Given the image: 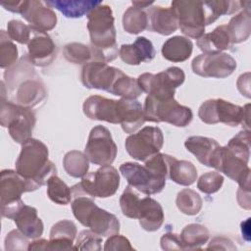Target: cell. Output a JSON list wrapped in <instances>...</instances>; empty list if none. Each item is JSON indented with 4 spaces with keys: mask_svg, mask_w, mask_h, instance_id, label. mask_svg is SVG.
Returning <instances> with one entry per match:
<instances>
[{
    "mask_svg": "<svg viewBox=\"0 0 251 251\" xmlns=\"http://www.w3.org/2000/svg\"><path fill=\"white\" fill-rule=\"evenodd\" d=\"M4 82L10 100L26 108L37 106L47 96L45 84L27 55L5 71Z\"/></svg>",
    "mask_w": 251,
    "mask_h": 251,
    "instance_id": "obj_1",
    "label": "cell"
},
{
    "mask_svg": "<svg viewBox=\"0 0 251 251\" xmlns=\"http://www.w3.org/2000/svg\"><path fill=\"white\" fill-rule=\"evenodd\" d=\"M250 131L242 130L226 146H219L214 154L212 168L236 181L240 188L250 189Z\"/></svg>",
    "mask_w": 251,
    "mask_h": 251,
    "instance_id": "obj_2",
    "label": "cell"
},
{
    "mask_svg": "<svg viewBox=\"0 0 251 251\" xmlns=\"http://www.w3.org/2000/svg\"><path fill=\"white\" fill-rule=\"evenodd\" d=\"M87 29L90 36V48L93 61L108 63L119 54L116 41L115 19L110 6L100 4L87 14Z\"/></svg>",
    "mask_w": 251,
    "mask_h": 251,
    "instance_id": "obj_3",
    "label": "cell"
},
{
    "mask_svg": "<svg viewBox=\"0 0 251 251\" xmlns=\"http://www.w3.org/2000/svg\"><path fill=\"white\" fill-rule=\"evenodd\" d=\"M48 148L40 140L30 138L22 144L20 155L16 161V172L24 177L31 191L47 183L57 174L53 162L48 159Z\"/></svg>",
    "mask_w": 251,
    "mask_h": 251,
    "instance_id": "obj_4",
    "label": "cell"
},
{
    "mask_svg": "<svg viewBox=\"0 0 251 251\" xmlns=\"http://www.w3.org/2000/svg\"><path fill=\"white\" fill-rule=\"evenodd\" d=\"M80 80L89 89L105 90L122 98L130 95L134 89V79L120 69L103 62L91 61L82 66Z\"/></svg>",
    "mask_w": 251,
    "mask_h": 251,
    "instance_id": "obj_5",
    "label": "cell"
},
{
    "mask_svg": "<svg viewBox=\"0 0 251 251\" xmlns=\"http://www.w3.org/2000/svg\"><path fill=\"white\" fill-rule=\"evenodd\" d=\"M71 190L72 211L82 226L104 237L119 233L121 225L114 214L99 208L92 197L75 190L74 187H71Z\"/></svg>",
    "mask_w": 251,
    "mask_h": 251,
    "instance_id": "obj_6",
    "label": "cell"
},
{
    "mask_svg": "<svg viewBox=\"0 0 251 251\" xmlns=\"http://www.w3.org/2000/svg\"><path fill=\"white\" fill-rule=\"evenodd\" d=\"M1 103H0V124L7 127L10 136L17 143L23 144L31 138L36 123L34 112L30 108L18 105L6 99V86L1 81Z\"/></svg>",
    "mask_w": 251,
    "mask_h": 251,
    "instance_id": "obj_7",
    "label": "cell"
},
{
    "mask_svg": "<svg viewBox=\"0 0 251 251\" xmlns=\"http://www.w3.org/2000/svg\"><path fill=\"white\" fill-rule=\"evenodd\" d=\"M249 108L250 104L241 107L221 98L209 99L199 107L198 117L203 123L208 125L219 123L226 124L229 126L243 125L249 130Z\"/></svg>",
    "mask_w": 251,
    "mask_h": 251,
    "instance_id": "obj_8",
    "label": "cell"
},
{
    "mask_svg": "<svg viewBox=\"0 0 251 251\" xmlns=\"http://www.w3.org/2000/svg\"><path fill=\"white\" fill-rule=\"evenodd\" d=\"M143 112L146 122L168 123L178 127L188 126L193 119L191 109L180 105L175 98L156 99L148 95L145 98Z\"/></svg>",
    "mask_w": 251,
    "mask_h": 251,
    "instance_id": "obj_9",
    "label": "cell"
},
{
    "mask_svg": "<svg viewBox=\"0 0 251 251\" xmlns=\"http://www.w3.org/2000/svg\"><path fill=\"white\" fill-rule=\"evenodd\" d=\"M185 79L184 72L178 67H170L158 74L144 73L137 77L142 92L156 99L174 98L176 88Z\"/></svg>",
    "mask_w": 251,
    "mask_h": 251,
    "instance_id": "obj_10",
    "label": "cell"
},
{
    "mask_svg": "<svg viewBox=\"0 0 251 251\" xmlns=\"http://www.w3.org/2000/svg\"><path fill=\"white\" fill-rule=\"evenodd\" d=\"M30 191L27 181L16 171L3 170L0 178V204L2 217L14 219L16 214L25 204L21 198L22 194Z\"/></svg>",
    "mask_w": 251,
    "mask_h": 251,
    "instance_id": "obj_11",
    "label": "cell"
},
{
    "mask_svg": "<svg viewBox=\"0 0 251 251\" xmlns=\"http://www.w3.org/2000/svg\"><path fill=\"white\" fill-rule=\"evenodd\" d=\"M119 186L120 175L116 168L108 165L86 174L79 183L72 187L92 198H108L117 192Z\"/></svg>",
    "mask_w": 251,
    "mask_h": 251,
    "instance_id": "obj_12",
    "label": "cell"
},
{
    "mask_svg": "<svg viewBox=\"0 0 251 251\" xmlns=\"http://www.w3.org/2000/svg\"><path fill=\"white\" fill-rule=\"evenodd\" d=\"M177 18L181 32L191 38H200L205 31L206 16L203 1L176 0L171 7Z\"/></svg>",
    "mask_w": 251,
    "mask_h": 251,
    "instance_id": "obj_13",
    "label": "cell"
},
{
    "mask_svg": "<svg viewBox=\"0 0 251 251\" xmlns=\"http://www.w3.org/2000/svg\"><path fill=\"white\" fill-rule=\"evenodd\" d=\"M164 144L162 130L157 126H145L126 137L125 146L130 157L145 162L160 152Z\"/></svg>",
    "mask_w": 251,
    "mask_h": 251,
    "instance_id": "obj_14",
    "label": "cell"
},
{
    "mask_svg": "<svg viewBox=\"0 0 251 251\" xmlns=\"http://www.w3.org/2000/svg\"><path fill=\"white\" fill-rule=\"evenodd\" d=\"M120 173L132 188L146 195L159 193L166 185L167 178L165 176L138 163L126 162L122 164Z\"/></svg>",
    "mask_w": 251,
    "mask_h": 251,
    "instance_id": "obj_15",
    "label": "cell"
},
{
    "mask_svg": "<svg viewBox=\"0 0 251 251\" xmlns=\"http://www.w3.org/2000/svg\"><path fill=\"white\" fill-rule=\"evenodd\" d=\"M117 150V145L107 127L96 126L90 130L84 149V154L90 163L97 166L112 165L116 159Z\"/></svg>",
    "mask_w": 251,
    "mask_h": 251,
    "instance_id": "obj_16",
    "label": "cell"
},
{
    "mask_svg": "<svg viewBox=\"0 0 251 251\" xmlns=\"http://www.w3.org/2000/svg\"><path fill=\"white\" fill-rule=\"evenodd\" d=\"M191 69L203 77L225 78L235 71L236 62L227 53H203L192 60Z\"/></svg>",
    "mask_w": 251,
    "mask_h": 251,
    "instance_id": "obj_17",
    "label": "cell"
},
{
    "mask_svg": "<svg viewBox=\"0 0 251 251\" xmlns=\"http://www.w3.org/2000/svg\"><path fill=\"white\" fill-rule=\"evenodd\" d=\"M21 15L33 29L38 31L51 30L57 24L55 12L44 2L37 0H25Z\"/></svg>",
    "mask_w": 251,
    "mask_h": 251,
    "instance_id": "obj_18",
    "label": "cell"
},
{
    "mask_svg": "<svg viewBox=\"0 0 251 251\" xmlns=\"http://www.w3.org/2000/svg\"><path fill=\"white\" fill-rule=\"evenodd\" d=\"M27 51L30 62L37 67L51 65L57 56V46L51 36L47 32L35 29L27 44Z\"/></svg>",
    "mask_w": 251,
    "mask_h": 251,
    "instance_id": "obj_19",
    "label": "cell"
},
{
    "mask_svg": "<svg viewBox=\"0 0 251 251\" xmlns=\"http://www.w3.org/2000/svg\"><path fill=\"white\" fill-rule=\"evenodd\" d=\"M118 100L109 99L100 95H92L85 99L82 110L84 115L94 121H104L110 124H119Z\"/></svg>",
    "mask_w": 251,
    "mask_h": 251,
    "instance_id": "obj_20",
    "label": "cell"
},
{
    "mask_svg": "<svg viewBox=\"0 0 251 251\" xmlns=\"http://www.w3.org/2000/svg\"><path fill=\"white\" fill-rule=\"evenodd\" d=\"M119 124L126 133H134L146 122L143 108L136 99L118 100Z\"/></svg>",
    "mask_w": 251,
    "mask_h": 251,
    "instance_id": "obj_21",
    "label": "cell"
},
{
    "mask_svg": "<svg viewBox=\"0 0 251 251\" xmlns=\"http://www.w3.org/2000/svg\"><path fill=\"white\" fill-rule=\"evenodd\" d=\"M148 17L147 29L162 35H170L178 28L177 18L172 8L150 6L146 9Z\"/></svg>",
    "mask_w": 251,
    "mask_h": 251,
    "instance_id": "obj_22",
    "label": "cell"
},
{
    "mask_svg": "<svg viewBox=\"0 0 251 251\" xmlns=\"http://www.w3.org/2000/svg\"><path fill=\"white\" fill-rule=\"evenodd\" d=\"M155 54L152 42L143 36L137 37L132 44H123L119 50L122 61L132 66H137L142 62H151Z\"/></svg>",
    "mask_w": 251,
    "mask_h": 251,
    "instance_id": "obj_23",
    "label": "cell"
},
{
    "mask_svg": "<svg viewBox=\"0 0 251 251\" xmlns=\"http://www.w3.org/2000/svg\"><path fill=\"white\" fill-rule=\"evenodd\" d=\"M13 220L18 229L27 238L37 239L43 233L44 226L34 207L24 204Z\"/></svg>",
    "mask_w": 251,
    "mask_h": 251,
    "instance_id": "obj_24",
    "label": "cell"
},
{
    "mask_svg": "<svg viewBox=\"0 0 251 251\" xmlns=\"http://www.w3.org/2000/svg\"><path fill=\"white\" fill-rule=\"evenodd\" d=\"M137 219L141 227L146 231L158 230L164 223V211L161 204L151 197L142 198Z\"/></svg>",
    "mask_w": 251,
    "mask_h": 251,
    "instance_id": "obj_25",
    "label": "cell"
},
{
    "mask_svg": "<svg viewBox=\"0 0 251 251\" xmlns=\"http://www.w3.org/2000/svg\"><path fill=\"white\" fill-rule=\"evenodd\" d=\"M184 146L186 150L193 154L202 165L212 168L214 154L220 145L213 138L195 135L186 138Z\"/></svg>",
    "mask_w": 251,
    "mask_h": 251,
    "instance_id": "obj_26",
    "label": "cell"
},
{
    "mask_svg": "<svg viewBox=\"0 0 251 251\" xmlns=\"http://www.w3.org/2000/svg\"><path fill=\"white\" fill-rule=\"evenodd\" d=\"M168 177L174 182L189 186L197 179V170L195 166L185 160H177L176 157L167 154Z\"/></svg>",
    "mask_w": 251,
    "mask_h": 251,
    "instance_id": "obj_27",
    "label": "cell"
},
{
    "mask_svg": "<svg viewBox=\"0 0 251 251\" xmlns=\"http://www.w3.org/2000/svg\"><path fill=\"white\" fill-rule=\"evenodd\" d=\"M196 44L204 53L222 52L232 47L226 25H221L213 31L204 33L197 39Z\"/></svg>",
    "mask_w": 251,
    "mask_h": 251,
    "instance_id": "obj_28",
    "label": "cell"
},
{
    "mask_svg": "<svg viewBox=\"0 0 251 251\" xmlns=\"http://www.w3.org/2000/svg\"><path fill=\"white\" fill-rule=\"evenodd\" d=\"M48 7L55 8L65 17L76 19L87 15L92 9L102 4L101 1L94 0H53L44 2Z\"/></svg>",
    "mask_w": 251,
    "mask_h": 251,
    "instance_id": "obj_29",
    "label": "cell"
},
{
    "mask_svg": "<svg viewBox=\"0 0 251 251\" xmlns=\"http://www.w3.org/2000/svg\"><path fill=\"white\" fill-rule=\"evenodd\" d=\"M193 44L184 36L176 35L167 39L162 46L163 57L171 62L178 63L186 61L192 54Z\"/></svg>",
    "mask_w": 251,
    "mask_h": 251,
    "instance_id": "obj_30",
    "label": "cell"
},
{
    "mask_svg": "<svg viewBox=\"0 0 251 251\" xmlns=\"http://www.w3.org/2000/svg\"><path fill=\"white\" fill-rule=\"evenodd\" d=\"M250 1H203L206 25L216 22L223 15H231L250 7Z\"/></svg>",
    "mask_w": 251,
    "mask_h": 251,
    "instance_id": "obj_31",
    "label": "cell"
},
{
    "mask_svg": "<svg viewBox=\"0 0 251 251\" xmlns=\"http://www.w3.org/2000/svg\"><path fill=\"white\" fill-rule=\"evenodd\" d=\"M226 25L232 45L246 41L251 32L250 8H245L233 16Z\"/></svg>",
    "mask_w": 251,
    "mask_h": 251,
    "instance_id": "obj_32",
    "label": "cell"
},
{
    "mask_svg": "<svg viewBox=\"0 0 251 251\" xmlns=\"http://www.w3.org/2000/svg\"><path fill=\"white\" fill-rule=\"evenodd\" d=\"M210 233L206 226L199 224H189L183 227L179 234L183 250L201 249L207 243Z\"/></svg>",
    "mask_w": 251,
    "mask_h": 251,
    "instance_id": "obj_33",
    "label": "cell"
},
{
    "mask_svg": "<svg viewBox=\"0 0 251 251\" xmlns=\"http://www.w3.org/2000/svg\"><path fill=\"white\" fill-rule=\"evenodd\" d=\"M148 25V17L146 9L137 8L135 6L128 7L123 16V27L130 34H138Z\"/></svg>",
    "mask_w": 251,
    "mask_h": 251,
    "instance_id": "obj_34",
    "label": "cell"
},
{
    "mask_svg": "<svg viewBox=\"0 0 251 251\" xmlns=\"http://www.w3.org/2000/svg\"><path fill=\"white\" fill-rule=\"evenodd\" d=\"M86 155L77 150H72L66 153L63 159V166L66 173L73 177H83L89 169V163Z\"/></svg>",
    "mask_w": 251,
    "mask_h": 251,
    "instance_id": "obj_35",
    "label": "cell"
},
{
    "mask_svg": "<svg viewBox=\"0 0 251 251\" xmlns=\"http://www.w3.org/2000/svg\"><path fill=\"white\" fill-rule=\"evenodd\" d=\"M176 204L182 214L194 216L200 212L203 201L196 191L190 188H184L177 193Z\"/></svg>",
    "mask_w": 251,
    "mask_h": 251,
    "instance_id": "obj_36",
    "label": "cell"
},
{
    "mask_svg": "<svg viewBox=\"0 0 251 251\" xmlns=\"http://www.w3.org/2000/svg\"><path fill=\"white\" fill-rule=\"evenodd\" d=\"M47 195L49 199L59 205H68L72 201V190L57 175L47 180Z\"/></svg>",
    "mask_w": 251,
    "mask_h": 251,
    "instance_id": "obj_37",
    "label": "cell"
},
{
    "mask_svg": "<svg viewBox=\"0 0 251 251\" xmlns=\"http://www.w3.org/2000/svg\"><path fill=\"white\" fill-rule=\"evenodd\" d=\"M64 57L73 64H86L93 61V55L90 46L72 42L64 47Z\"/></svg>",
    "mask_w": 251,
    "mask_h": 251,
    "instance_id": "obj_38",
    "label": "cell"
},
{
    "mask_svg": "<svg viewBox=\"0 0 251 251\" xmlns=\"http://www.w3.org/2000/svg\"><path fill=\"white\" fill-rule=\"evenodd\" d=\"M18 49L5 30L0 31V67L8 69L17 63Z\"/></svg>",
    "mask_w": 251,
    "mask_h": 251,
    "instance_id": "obj_39",
    "label": "cell"
},
{
    "mask_svg": "<svg viewBox=\"0 0 251 251\" xmlns=\"http://www.w3.org/2000/svg\"><path fill=\"white\" fill-rule=\"evenodd\" d=\"M140 200L138 194L128 184L120 197V206L123 215L130 219H137Z\"/></svg>",
    "mask_w": 251,
    "mask_h": 251,
    "instance_id": "obj_40",
    "label": "cell"
},
{
    "mask_svg": "<svg viewBox=\"0 0 251 251\" xmlns=\"http://www.w3.org/2000/svg\"><path fill=\"white\" fill-rule=\"evenodd\" d=\"M7 33L12 40L20 44H28L33 34V28L21 21L12 20L7 25Z\"/></svg>",
    "mask_w": 251,
    "mask_h": 251,
    "instance_id": "obj_41",
    "label": "cell"
},
{
    "mask_svg": "<svg viewBox=\"0 0 251 251\" xmlns=\"http://www.w3.org/2000/svg\"><path fill=\"white\" fill-rule=\"evenodd\" d=\"M101 243V235L91 229H84L78 233L75 248V250L100 251L102 249Z\"/></svg>",
    "mask_w": 251,
    "mask_h": 251,
    "instance_id": "obj_42",
    "label": "cell"
},
{
    "mask_svg": "<svg viewBox=\"0 0 251 251\" xmlns=\"http://www.w3.org/2000/svg\"><path fill=\"white\" fill-rule=\"evenodd\" d=\"M76 226L74 222L69 220H62L57 222L50 230V239L74 241L76 236Z\"/></svg>",
    "mask_w": 251,
    "mask_h": 251,
    "instance_id": "obj_43",
    "label": "cell"
},
{
    "mask_svg": "<svg viewBox=\"0 0 251 251\" xmlns=\"http://www.w3.org/2000/svg\"><path fill=\"white\" fill-rule=\"evenodd\" d=\"M224 183V176L217 172H208L203 174L198 181L197 188L206 194H213L219 191Z\"/></svg>",
    "mask_w": 251,
    "mask_h": 251,
    "instance_id": "obj_44",
    "label": "cell"
},
{
    "mask_svg": "<svg viewBox=\"0 0 251 251\" xmlns=\"http://www.w3.org/2000/svg\"><path fill=\"white\" fill-rule=\"evenodd\" d=\"M29 242L27 237L19 229L11 230L5 237V250H25L28 248Z\"/></svg>",
    "mask_w": 251,
    "mask_h": 251,
    "instance_id": "obj_45",
    "label": "cell"
},
{
    "mask_svg": "<svg viewBox=\"0 0 251 251\" xmlns=\"http://www.w3.org/2000/svg\"><path fill=\"white\" fill-rule=\"evenodd\" d=\"M105 251H117V250H134L130 245L129 240L120 234L111 235L105 242Z\"/></svg>",
    "mask_w": 251,
    "mask_h": 251,
    "instance_id": "obj_46",
    "label": "cell"
},
{
    "mask_svg": "<svg viewBox=\"0 0 251 251\" xmlns=\"http://www.w3.org/2000/svg\"><path fill=\"white\" fill-rule=\"evenodd\" d=\"M161 247L163 250H183L182 242L180 240L179 234L167 232L160 240Z\"/></svg>",
    "mask_w": 251,
    "mask_h": 251,
    "instance_id": "obj_47",
    "label": "cell"
},
{
    "mask_svg": "<svg viewBox=\"0 0 251 251\" xmlns=\"http://www.w3.org/2000/svg\"><path fill=\"white\" fill-rule=\"evenodd\" d=\"M207 250L209 249H216V250H236V247L233 245V242L224 236H217L214 237L208 247L206 248Z\"/></svg>",
    "mask_w": 251,
    "mask_h": 251,
    "instance_id": "obj_48",
    "label": "cell"
},
{
    "mask_svg": "<svg viewBox=\"0 0 251 251\" xmlns=\"http://www.w3.org/2000/svg\"><path fill=\"white\" fill-rule=\"evenodd\" d=\"M236 84L239 92L247 98H250V73L241 75L238 77Z\"/></svg>",
    "mask_w": 251,
    "mask_h": 251,
    "instance_id": "obj_49",
    "label": "cell"
},
{
    "mask_svg": "<svg viewBox=\"0 0 251 251\" xmlns=\"http://www.w3.org/2000/svg\"><path fill=\"white\" fill-rule=\"evenodd\" d=\"M1 6L7 10L10 11L12 13H18L21 14L23 9H24V5H25V0L24 1H16V0H7V1H1L0 2Z\"/></svg>",
    "mask_w": 251,
    "mask_h": 251,
    "instance_id": "obj_50",
    "label": "cell"
},
{
    "mask_svg": "<svg viewBox=\"0 0 251 251\" xmlns=\"http://www.w3.org/2000/svg\"><path fill=\"white\" fill-rule=\"evenodd\" d=\"M237 201L241 208L250 210V189L239 187L237 190Z\"/></svg>",
    "mask_w": 251,
    "mask_h": 251,
    "instance_id": "obj_51",
    "label": "cell"
},
{
    "mask_svg": "<svg viewBox=\"0 0 251 251\" xmlns=\"http://www.w3.org/2000/svg\"><path fill=\"white\" fill-rule=\"evenodd\" d=\"M47 243L48 240L46 239H35L31 243H29L27 250L32 251V250H47Z\"/></svg>",
    "mask_w": 251,
    "mask_h": 251,
    "instance_id": "obj_52",
    "label": "cell"
},
{
    "mask_svg": "<svg viewBox=\"0 0 251 251\" xmlns=\"http://www.w3.org/2000/svg\"><path fill=\"white\" fill-rule=\"evenodd\" d=\"M249 219L250 218H248L245 222L241 223L242 234L246 237V240H248V241H249Z\"/></svg>",
    "mask_w": 251,
    "mask_h": 251,
    "instance_id": "obj_53",
    "label": "cell"
},
{
    "mask_svg": "<svg viewBox=\"0 0 251 251\" xmlns=\"http://www.w3.org/2000/svg\"><path fill=\"white\" fill-rule=\"evenodd\" d=\"M132 6H135L137 8H141V9H147L149 8L150 6L153 5V1H150V2H143V1H132Z\"/></svg>",
    "mask_w": 251,
    "mask_h": 251,
    "instance_id": "obj_54",
    "label": "cell"
}]
</instances>
